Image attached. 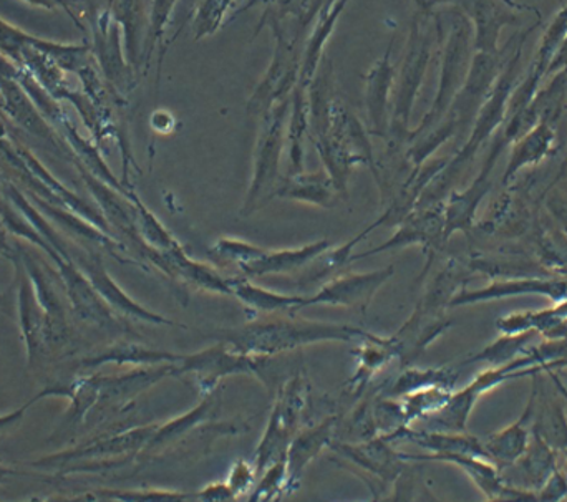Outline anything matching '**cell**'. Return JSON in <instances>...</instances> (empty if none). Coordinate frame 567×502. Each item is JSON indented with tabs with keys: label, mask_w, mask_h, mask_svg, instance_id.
<instances>
[{
	"label": "cell",
	"mask_w": 567,
	"mask_h": 502,
	"mask_svg": "<svg viewBox=\"0 0 567 502\" xmlns=\"http://www.w3.org/2000/svg\"><path fill=\"white\" fill-rule=\"evenodd\" d=\"M223 337L236 352L252 355V357H269V355L293 351L303 345L317 344V342H350L353 338L382 341V337L370 335L362 328L307 321V318L297 317L292 312L259 318L258 322H251L245 327L225 332Z\"/></svg>",
	"instance_id": "obj_1"
},
{
	"label": "cell",
	"mask_w": 567,
	"mask_h": 502,
	"mask_svg": "<svg viewBox=\"0 0 567 502\" xmlns=\"http://www.w3.org/2000/svg\"><path fill=\"white\" fill-rule=\"evenodd\" d=\"M155 431V425L135 428V430L80 445L75 450L52 454L32 464L43 470H55L60 474L85 473V471L118 467V464L128 463L135 454L145 450Z\"/></svg>",
	"instance_id": "obj_2"
},
{
	"label": "cell",
	"mask_w": 567,
	"mask_h": 502,
	"mask_svg": "<svg viewBox=\"0 0 567 502\" xmlns=\"http://www.w3.org/2000/svg\"><path fill=\"white\" fill-rule=\"evenodd\" d=\"M17 255L22 262L23 269L29 274L35 289L37 299L45 312V328H43V342L47 354H55L63 351L72 342V327H70L69 299L63 289L62 278L59 271H52L42 259L23 248L22 242L16 241Z\"/></svg>",
	"instance_id": "obj_3"
},
{
	"label": "cell",
	"mask_w": 567,
	"mask_h": 502,
	"mask_svg": "<svg viewBox=\"0 0 567 502\" xmlns=\"http://www.w3.org/2000/svg\"><path fill=\"white\" fill-rule=\"evenodd\" d=\"M303 387L300 378H292L279 394L269 420L268 430L256 451L258 470H266L279 460H286L287 448L292 441L303 408Z\"/></svg>",
	"instance_id": "obj_4"
},
{
	"label": "cell",
	"mask_w": 567,
	"mask_h": 502,
	"mask_svg": "<svg viewBox=\"0 0 567 502\" xmlns=\"http://www.w3.org/2000/svg\"><path fill=\"white\" fill-rule=\"evenodd\" d=\"M50 259L55 262L70 308L76 318L99 328H120L115 311L103 301L89 278L80 271L79 265L70 259L62 258L59 252Z\"/></svg>",
	"instance_id": "obj_5"
},
{
	"label": "cell",
	"mask_w": 567,
	"mask_h": 502,
	"mask_svg": "<svg viewBox=\"0 0 567 502\" xmlns=\"http://www.w3.org/2000/svg\"><path fill=\"white\" fill-rule=\"evenodd\" d=\"M69 251L72 261L79 265L80 271L89 278L95 291L102 295L103 301L113 311L120 312V314L126 315V317L136 318V321L148 322V324L173 325V322L168 321V318L148 311V308L143 307L138 302L128 297L123 292V289L113 281L112 275L106 272L99 251H86V249L80 248L76 244L73 249L69 245Z\"/></svg>",
	"instance_id": "obj_6"
},
{
	"label": "cell",
	"mask_w": 567,
	"mask_h": 502,
	"mask_svg": "<svg viewBox=\"0 0 567 502\" xmlns=\"http://www.w3.org/2000/svg\"><path fill=\"white\" fill-rule=\"evenodd\" d=\"M393 275V265L365 274H346L323 285L312 297H306L303 307L309 305H337L365 312L380 287Z\"/></svg>",
	"instance_id": "obj_7"
},
{
	"label": "cell",
	"mask_w": 567,
	"mask_h": 502,
	"mask_svg": "<svg viewBox=\"0 0 567 502\" xmlns=\"http://www.w3.org/2000/svg\"><path fill=\"white\" fill-rule=\"evenodd\" d=\"M17 281V315H19L20 334L25 345L27 364L29 368L35 367L47 355L45 342H43V328H45V312L37 299L35 289L29 274L23 269L19 255L13 254Z\"/></svg>",
	"instance_id": "obj_8"
},
{
	"label": "cell",
	"mask_w": 567,
	"mask_h": 502,
	"mask_svg": "<svg viewBox=\"0 0 567 502\" xmlns=\"http://www.w3.org/2000/svg\"><path fill=\"white\" fill-rule=\"evenodd\" d=\"M173 372L172 365L166 367L150 368V370L130 372V374L118 375V377H105L102 375V387H100L99 401L95 408L90 411L92 415L102 417L112 410H120L125 407L133 398L138 397L146 388L162 380L163 377ZM86 418V420H89Z\"/></svg>",
	"instance_id": "obj_9"
},
{
	"label": "cell",
	"mask_w": 567,
	"mask_h": 502,
	"mask_svg": "<svg viewBox=\"0 0 567 502\" xmlns=\"http://www.w3.org/2000/svg\"><path fill=\"white\" fill-rule=\"evenodd\" d=\"M100 387H102V375H83V377L73 378L66 384L49 385L37 397H33V400L40 401L47 397H62L70 400L63 428L65 430H76V428L86 423L90 411L95 408L96 401H99Z\"/></svg>",
	"instance_id": "obj_10"
},
{
	"label": "cell",
	"mask_w": 567,
	"mask_h": 502,
	"mask_svg": "<svg viewBox=\"0 0 567 502\" xmlns=\"http://www.w3.org/2000/svg\"><path fill=\"white\" fill-rule=\"evenodd\" d=\"M332 448L337 453L362 468L363 471H369L373 477L379 478L382 483L395 481L400 467H402L400 464L402 457L392 451L386 438H375V440H369L367 443L359 445V447L336 443L332 445Z\"/></svg>",
	"instance_id": "obj_11"
},
{
	"label": "cell",
	"mask_w": 567,
	"mask_h": 502,
	"mask_svg": "<svg viewBox=\"0 0 567 502\" xmlns=\"http://www.w3.org/2000/svg\"><path fill=\"white\" fill-rule=\"evenodd\" d=\"M327 249H330V242L327 239L299 249H279V251H268V249H265V252L258 259L243 265L241 271L246 278L287 274V272L296 271V269L303 268L309 262L316 261Z\"/></svg>",
	"instance_id": "obj_12"
},
{
	"label": "cell",
	"mask_w": 567,
	"mask_h": 502,
	"mask_svg": "<svg viewBox=\"0 0 567 502\" xmlns=\"http://www.w3.org/2000/svg\"><path fill=\"white\" fill-rule=\"evenodd\" d=\"M229 285H231V295L258 314L271 315L282 314V312L297 314L306 301L302 295L279 294V292L259 287V285L252 284L248 278L229 279Z\"/></svg>",
	"instance_id": "obj_13"
},
{
	"label": "cell",
	"mask_w": 567,
	"mask_h": 502,
	"mask_svg": "<svg viewBox=\"0 0 567 502\" xmlns=\"http://www.w3.org/2000/svg\"><path fill=\"white\" fill-rule=\"evenodd\" d=\"M333 425H336V418H327L312 430L302 431L290 441L286 453L287 478H289L290 484L299 480L307 464L320 453L326 445L330 443L333 428H336Z\"/></svg>",
	"instance_id": "obj_14"
},
{
	"label": "cell",
	"mask_w": 567,
	"mask_h": 502,
	"mask_svg": "<svg viewBox=\"0 0 567 502\" xmlns=\"http://www.w3.org/2000/svg\"><path fill=\"white\" fill-rule=\"evenodd\" d=\"M182 357L176 355L165 354V352L148 351L142 345L122 344L113 345L109 351L96 357H86L80 360L79 367L85 370H93V368L103 367V365H156V364H172V362L179 360Z\"/></svg>",
	"instance_id": "obj_15"
},
{
	"label": "cell",
	"mask_w": 567,
	"mask_h": 502,
	"mask_svg": "<svg viewBox=\"0 0 567 502\" xmlns=\"http://www.w3.org/2000/svg\"><path fill=\"white\" fill-rule=\"evenodd\" d=\"M128 198L135 205L136 229H138L140 238L145 242V245L158 252H172L182 248L178 241L172 238V234L163 228L162 222L155 218L152 211H148L146 206L142 205V201L135 195H130Z\"/></svg>",
	"instance_id": "obj_16"
},
{
	"label": "cell",
	"mask_w": 567,
	"mask_h": 502,
	"mask_svg": "<svg viewBox=\"0 0 567 502\" xmlns=\"http://www.w3.org/2000/svg\"><path fill=\"white\" fill-rule=\"evenodd\" d=\"M265 249L241 239L223 238L208 251L209 258L218 265H235L241 269L248 262L255 261Z\"/></svg>",
	"instance_id": "obj_17"
},
{
	"label": "cell",
	"mask_w": 567,
	"mask_h": 502,
	"mask_svg": "<svg viewBox=\"0 0 567 502\" xmlns=\"http://www.w3.org/2000/svg\"><path fill=\"white\" fill-rule=\"evenodd\" d=\"M282 198L297 199V201L310 202V205L330 208L336 205L329 182H323L320 176H312L309 179H296L290 185L282 186L278 191Z\"/></svg>",
	"instance_id": "obj_18"
},
{
	"label": "cell",
	"mask_w": 567,
	"mask_h": 502,
	"mask_svg": "<svg viewBox=\"0 0 567 502\" xmlns=\"http://www.w3.org/2000/svg\"><path fill=\"white\" fill-rule=\"evenodd\" d=\"M196 500L195 496H188L185 493H176V491H123V490H99L90 491L83 496L75 498V501H125V502H143V501H188Z\"/></svg>",
	"instance_id": "obj_19"
},
{
	"label": "cell",
	"mask_w": 567,
	"mask_h": 502,
	"mask_svg": "<svg viewBox=\"0 0 567 502\" xmlns=\"http://www.w3.org/2000/svg\"><path fill=\"white\" fill-rule=\"evenodd\" d=\"M287 464L286 460L276 461L271 467L266 468L265 478L259 483L258 490L252 494L251 501H269L275 500L276 494L281 493L286 488Z\"/></svg>",
	"instance_id": "obj_20"
},
{
	"label": "cell",
	"mask_w": 567,
	"mask_h": 502,
	"mask_svg": "<svg viewBox=\"0 0 567 502\" xmlns=\"http://www.w3.org/2000/svg\"><path fill=\"white\" fill-rule=\"evenodd\" d=\"M255 480V471L249 468L248 463L245 461H239L236 464L235 470H233L231 477H229V488L235 491L236 496L238 494L245 493L248 491L249 484Z\"/></svg>",
	"instance_id": "obj_21"
},
{
	"label": "cell",
	"mask_w": 567,
	"mask_h": 502,
	"mask_svg": "<svg viewBox=\"0 0 567 502\" xmlns=\"http://www.w3.org/2000/svg\"><path fill=\"white\" fill-rule=\"evenodd\" d=\"M33 404H37V401L32 398V400L27 401L25 405L17 408V410L2 415V417H0V437H2V435L10 433V431L17 430V428L20 427V423H22L23 418H25L27 410H29Z\"/></svg>",
	"instance_id": "obj_22"
},
{
	"label": "cell",
	"mask_w": 567,
	"mask_h": 502,
	"mask_svg": "<svg viewBox=\"0 0 567 502\" xmlns=\"http://www.w3.org/2000/svg\"><path fill=\"white\" fill-rule=\"evenodd\" d=\"M235 498V491L229 488V484H212L196 494V500L202 501H231Z\"/></svg>",
	"instance_id": "obj_23"
},
{
	"label": "cell",
	"mask_w": 567,
	"mask_h": 502,
	"mask_svg": "<svg viewBox=\"0 0 567 502\" xmlns=\"http://www.w3.org/2000/svg\"><path fill=\"white\" fill-rule=\"evenodd\" d=\"M7 228L3 224L2 212H0V261L2 259H10L12 261L13 254H16V244H10L9 238H7Z\"/></svg>",
	"instance_id": "obj_24"
},
{
	"label": "cell",
	"mask_w": 567,
	"mask_h": 502,
	"mask_svg": "<svg viewBox=\"0 0 567 502\" xmlns=\"http://www.w3.org/2000/svg\"><path fill=\"white\" fill-rule=\"evenodd\" d=\"M25 2L33 3V6L45 7V9L63 7V9L69 10L70 15H72V10H70L69 7L70 3H72V0H25Z\"/></svg>",
	"instance_id": "obj_25"
},
{
	"label": "cell",
	"mask_w": 567,
	"mask_h": 502,
	"mask_svg": "<svg viewBox=\"0 0 567 502\" xmlns=\"http://www.w3.org/2000/svg\"><path fill=\"white\" fill-rule=\"evenodd\" d=\"M13 477H23V473H19V471L16 470H10V468H6L3 464H0V484L7 483L9 478Z\"/></svg>",
	"instance_id": "obj_26"
}]
</instances>
